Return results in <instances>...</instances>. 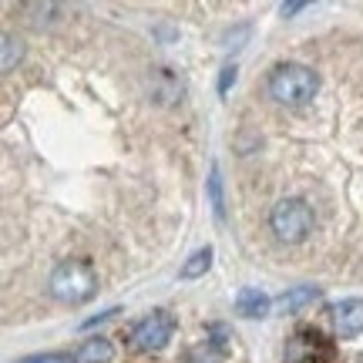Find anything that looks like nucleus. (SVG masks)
Here are the masks:
<instances>
[{"label":"nucleus","mask_w":363,"mask_h":363,"mask_svg":"<svg viewBox=\"0 0 363 363\" xmlns=\"http://www.w3.org/2000/svg\"><path fill=\"white\" fill-rule=\"evenodd\" d=\"M17 363H78V360H71L67 353H34V357H21Z\"/></svg>","instance_id":"obj_14"},{"label":"nucleus","mask_w":363,"mask_h":363,"mask_svg":"<svg viewBox=\"0 0 363 363\" xmlns=\"http://www.w3.org/2000/svg\"><path fill=\"white\" fill-rule=\"evenodd\" d=\"M316 299H320V286H289L283 296L276 299V310L299 313V310H306V306H313Z\"/></svg>","instance_id":"obj_8"},{"label":"nucleus","mask_w":363,"mask_h":363,"mask_svg":"<svg viewBox=\"0 0 363 363\" xmlns=\"http://www.w3.org/2000/svg\"><path fill=\"white\" fill-rule=\"evenodd\" d=\"M208 333H212V347H216V350H225V347H229V330H225V326L222 323H212L208 326Z\"/></svg>","instance_id":"obj_15"},{"label":"nucleus","mask_w":363,"mask_h":363,"mask_svg":"<svg viewBox=\"0 0 363 363\" xmlns=\"http://www.w3.org/2000/svg\"><path fill=\"white\" fill-rule=\"evenodd\" d=\"M185 363H222V357H219V350H216L212 343H206V347H199V350L189 353V360Z\"/></svg>","instance_id":"obj_13"},{"label":"nucleus","mask_w":363,"mask_h":363,"mask_svg":"<svg viewBox=\"0 0 363 363\" xmlns=\"http://www.w3.org/2000/svg\"><path fill=\"white\" fill-rule=\"evenodd\" d=\"M269 229L279 242L299 246V242H306L310 233L316 229V212L310 208L306 199H279V202L269 208Z\"/></svg>","instance_id":"obj_3"},{"label":"nucleus","mask_w":363,"mask_h":363,"mask_svg":"<svg viewBox=\"0 0 363 363\" xmlns=\"http://www.w3.org/2000/svg\"><path fill=\"white\" fill-rule=\"evenodd\" d=\"M208 202H212L216 219H225V192H222V175H219L216 165H212V172H208Z\"/></svg>","instance_id":"obj_11"},{"label":"nucleus","mask_w":363,"mask_h":363,"mask_svg":"<svg viewBox=\"0 0 363 363\" xmlns=\"http://www.w3.org/2000/svg\"><path fill=\"white\" fill-rule=\"evenodd\" d=\"M115 313H121V310H118V306H111V310H104V313H98V316H91V320H84V330H88V326H98V323H104V320H111Z\"/></svg>","instance_id":"obj_17"},{"label":"nucleus","mask_w":363,"mask_h":363,"mask_svg":"<svg viewBox=\"0 0 363 363\" xmlns=\"http://www.w3.org/2000/svg\"><path fill=\"white\" fill-rule=\"evenodd\" d=\"M299 11H306V4H303V0H293V4H283V7H279L283 17H293V13H299Z\"/></svg>","instance_id":"obj_18"},{"label":"nucleus","mask_w":363,"mask_h":363,"mask_svg":"<svg viewBox=\"0 0 363 363\" xmlns=\"http://www.w3.org/2000/svg\"><path fill=\"white\" fill-rule=\"evenodd\" d=\"M360 363H363V357H360Z\"/></svg>","instance_id":"obj_19"},{"label":"nucleus","mask_w":363,"mask_h":363,"mask_svg":"<svg viewBox=\"0 0 363 363\" xmlns=\"http://www.w3.org/2000/svg\"><path fill=\"white\" fill-rule=\"evenodd\" d=\"M269 98L283 108H303L316 98L320 91V74L306 65H276L269 71Z\"/></svg>","instance_id":"obj_1"},{"label":"nucleus","mask_w":363,"mask_h":363,"mask_svg":"<svg viewBox=\"0 0 363 363\" xmlns=\"http://www.w3.org/2000/svg\"><path fill=\"white\" fill-rule=\"evenodd\" d=\"M4 71H13V67L21 65V57H24V44H21V38H13V34H4Z\"/></svg>","instance_id":"obj_12"},{"label":"nucleus","mask_w":363,"mask_h":363,"mask_svg":"<svg viewBox=\"0 0 363 363\" xmlns=\"http://www.w3.org/2000/svg\"><path fill=\"white\" fill-rule=\"evenodd\" d=\"M235 84V65H225L222 67V74H219V94L225 98L229 94V88Z\"/></svg>","instance_id":"obj_16"},{"label":"nucleus","mask_w":363,"mask_h":363,"mask_svg":"<svg viewBox=\"0 0 363 363\" xmlns=\"http://www.w3.org/2000/svg\"><path fill=\"white\" fill-rule=\"evenodd\" d=\"M48 293H51L57 303H67V306H78V303H88L94 293H98V272L88 259H65L57 262L48 279Z\"/></svg>","instance_id":"obj_2"},{"label":"nucleus","mask_w":363,"mask_h":363,"mask_svg":"<svg viewBox=\"0 0 363 363\" xmlns=\"http://www.w3.org/2000/svg\"><path fill=\"white\" fill-rule=\"evenodd\" d=\"M272 310V299L256 289V286H242L239 289V296H235V313L239 316H246V320H262V316H269Z\"/></svg>","instance_id":"obj_7"},{"label":"nucleus","mask_w":363,"mask_h":363,"mask_svg":"<svg viewBox=\"0 0 363 363\" xmlns=\"http://www.w3.org/2000/svg\"><path fill=\"white\" fill-rule=\"evenodd\" d=\"M333 323L340 340H353L357 333H363V299H343L333 310Z\"/></svg>","instance_id":"obj_6"},{"label":"nucleus","mask_w":363,"mask_h":363,"mask_svg":"<svg viewBox=\"0 0 363 363\" xmlns=\"http://www.w3.org/2000/svg\"><path fill=\"white\" fill-rule=\"evenodd\" d=\"M208 266H212V249H195L189 259L182 262V269H179V276L182 279H199V276H206L208 272Z\"/></svg>","instance_id":"obj_10"},{"label":"nucleus","mask_w":363,"mask_h":363,"mask_svg":"<svg viewBox=\"0 0 363 363\" xmlns=\"http://www.w3.org/2000/svg\"><path fill=\"white\" fill-rule=\"evenodd\" d=\"M148 91H152V98L158 104H175V101H182V78L172 67H152Z\"/></svg>","instance_id":"obj_5"},{"label":"nucleus","mask_w":363,"mask_h":363,"mask_svg":"<svg viewBox=\"0 0 363 363\" xmlns=\"http://www.w3.org/2000/svg\"><path fill=\"white\" fill-rule=\"evenodd\" d=\"M175 337V316L165 310H155L152 316H145L142 323H135L131 330V340H135V347L138 350H148V353H158L165 350Z\"/></svg>","instance_id":"obj_4"},{"label":"nucleus","mask_w":363,"mask_h":363,"mask_svg":"<svg viewBox=\"0 0 363 363\" xmlns=\"http://www.w3.org/2000/svg\"><path fill=\"white\" fill-rule=\"evenodd\" d=\"M74 360L78 363H111L115 360V343H111L108 337H94L81 347Z\"/></svg>","instance_id":"obj_9"}]
</instances>
